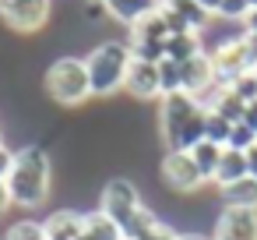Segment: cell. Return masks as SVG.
Returning a JSON list of instances; mask_svg holds the SVG:
<instances>
[{
  "label": "cell",
  "instance_id": "obj_1",
  "mask_svg": "<svg viewBox=\"0 0 257 240\" xmlns=\"http://www.w3.org/2000/svg\"><path fill=\"white\" fill-rule=\"evenodd\" d=\"M204 120H208V110L194 96H187V92L162 96L159 134L166 141V152H190L197 141H204Z\"/></svg>",
  "mask_w": 257,
  "mask_h": 240
},
{
  "label": "cell",
  "instance_id": "obj_2",
  "mask_svg": "<svg viewBox=\"0 0 257 240\" xmlns=\"http://www.w3.org/2000/svg\"><path fill=\"white\" fill-rule=\"evenodd\" d=\"M8 191H11V201L22 205V208H39L46 198H50V187H53V163L50 155L39 148V145H25L15 152V166L8 173Z\"/></svg>",
  "mask_w": 257,
  "mask_h": 240
},
{
  "label": "cell",
  "instance_id": "obj_3",
  "mask_svg": "<svg viewBox=\"0 0 257 240\" xmlns=\"http://www.w3.org/2000/svg\"><path fill=\"white\" fill-rule=\"evenodd\" d=\"M131 60H134V53H131L127 43H99L85 57L88 82H92V96H109V92L123 89Z\"/></svg>",
  "mask_w": 257,
  "mask_h": 240
},
{
  "label": "cell",
  "instance_id": "obj_4",
  "mask_svg": "<svg viewBox=\"0 0 257 240\" xmlns=\"http://www.w3.org/2000/svg\"><path fill=\"white\" fill-rule=\"evenodd\" d=\"M46 92L60 103V106H81L85 99H92V82H88V67L81 57H60L50 64L46 71Z\"/></svg>",
  "mask_w": 257,
  "mask_h": 240
},
{
  "label": "cell",
  "instance_id": "obj_5",
  "mask_svg": "<svg viewBox=\"0 0 257 240\" xmlns=\"http://www.w3.org/2000/svg\"><path fill=\"white\" fill-rule=\"evenodd\" d=\"M166 39H169V25L162 18V8H159V11L145 15L138 25H131V43L127 46L134 53V60L159 64V60H166Z\"/></svg>",
  "mask_w": 257,
  "mask_h": 240
},
{
  "label": "cell",
  "instance_id": "obj_6",
  "mask_svg": "<svg viewBox=\"0 0 257 240\" xmlns=\"http://www.w3.org/2000/svg\"><path fill=\"white\" fill-rule=\"evenodd\" d=\"M208 57H211V71H215V82L218 85H232L239 74L253 71L250 53H246V43H243V32L222 39L215 50H208Z\"/></svg>",
  "mask_w": 257,
  "mask_h": 240
},
{
  "label": "cell",
  "instance_id": "obj_7",
  "mask_svg": "<svg viewBox=\"0 0 257 240\" xmlns=\"http://www.w3.org/2000/svg\"><path fill=\"white\" fill-rule=\"evenodd\" d=\"M141 191L127 180V177H113L106 187H102V198H99V212H106L120 229L134 219V212L141 208Z\"/></svg>",
  "mask_w": 257,
  "mask_h": 240
},
{
  "label": "cell",
  "instance_id": "obj_8",
  "mask_svg": "<svg viewBox=\"0 0 257 240\" xmlns=\"http://www.w3.org/2000/svg\"><path fill=\"white\" fill-rule=\"evenodd\" d=\"M53 15V0H8L0 4V18L15 32H39Z\"/></svg>",
  "mask_w": 257,
  "mask_h": 240
},
{
  "label": "cell",
  "instance_id": "obj_9",
  "mask_svg": "<svg viewBox=\"0 0 257 240\" xmlns=\"http://www.w3.org/2000/svg\"><path fill=\"white\" fill-rule=\"evenodd\" d=\"M159 173H162V184H166L169 191H176V194H194V191H201V184H204V177H201V170L194 166L190 152H166Z\"/></svg>",
  "mask_w": 257,
  "mask_h": 240
},
{
  "label": "cell",
  "instance_id": "obj_10",
  "mask_svg": "<svg viewBox=\"0 0 257 240\" xmlns=\"http://www.w3.org/2000/svg\"><path fill=\"white\" fill-rule=\"evenodd\" d=\"M211 240H257V212L222 208L215 219Z\"/></svg>",
  "mask_w": 257,
  "mask_h": 240
},
{
  "label": "cell",
  "instance_id": "obj_11",
  "mask_svg": "<svg viewBox=\"0 0 257 240\" xmlns=\"http://www.w3.org/2000/svg\"><path fill=\"white\" fill-rule=\"evenodd\" d=\"M211 85H215V71H211V57H208V50H204V53H197L194 60L180 64V92H187V96L201 99Z\"/></svg>",
  "mask_w": 257,
  "mask_h": 240
},
{
  "label": "cell",
  "instance_id": "obj_12",
  "mask_svg": "<svg viewBox=\"0 0 257 240\" xmlns=\"http://www.w3.org/2000/svg\"><path fill=\"white\" fill-rule=\"evenodd\" d=\"M123 89H127L134 99H162V89H159V64H152V60H131Z\"/></svg>",
  "mask_w": 257,
  "mask_h": 240
},
{
  "label": "cell",
  "instance_id": "obj_13",
  "mask_svg": "<svg viewBox=\"0 0 257 240\" xmlns=\"http://www.w3.org/2000/svg\"><path fill=\"white\" fill-rule=\"evenodd\" d=\"M43 233L46 240H78L85 233V215L74 208H57L43 219Z\"/></svg>",
  "mask_w": 257,
  "mask_h": 240
},
{
  "label": "cell",
  "instance_id": "obj_14",
  "mask_svg": "<svg viewBox=\"0 0 257 240\" xmlns=\"http://www.w3.org/2000/svg\"><path fill=\"white\" fill-rule=\"evenodd\" d=\"M166 4V0H102V11L109 15V18H116L120 25H138L145 15H152V11H159Z\"/></svg>",
  "mask_w": 257,
  "mask_h": 240
},
{
  "label": "cell",
  "instance_id": "obj_15",
  "mask_svg": "<svg viewBox=\"0 0 257 240\" xmlns=\"http://www.w3.org/2000/svg\"><path fill=\"white\" fill-rule=\"evenodd\" d=\"M197 53H204L201 32H176V36H169V39H166V60L187 64V60H194Z\"/></svg>",
  "mask_w": 257,
  "mask_h": 240
},
{
  "label": "cell",
  "instance_id": "obj_16",
  "mask_svg": "<svg viewBox=\"0 0 257 240\" xmlns=\"http://www.w3.org/2000/svg\"><path fill=\"white\" fill-rule=\"evenodd\" d=\"M222 201H225V208L257 212V180H253V177H243V180L222 187Z\"/></svg>",
  "mask_w": 257,
  "mask_h": 240
},
{
  "label": "cell",
  "instance_id": "obj_17",
  "mask_svg": "<svg viewBox=\"0 0 257 240\" xmlns=\"http://www.w3.org/2000/svg\"><path fill=\"white\" fill-rule=\"evenodd\" d=\"M243 177H250V173H246V152L225 148V152H222V163H218V170H215V180H211V184H218V191H222V187H229V184H236V180H243Z\"/></svg>",
  "mask_w": 257,
  "mask_h": 240
},
{
  "label": "cell",
  "instance_id": "obj_18",
  "mask_svg": "<svg viewBox=\"0 0 257 240\" xmlns=\"http://www.w3.org/2000/svg\"><path fill=\"white\" fill-rule=\"evenodd\" d=\"M222 152H225V145H215V141H208V138L190 148V159H194V166L201 170L204 180H215V170H218V163H222Z\"/></svg>",
  "mask_w": 257,
  "mask_h": 240
},
{
  "label": "cell",
  "instance_id": "obj_19",
  "mask_svg": "<svg viewBox=\"0 0 257 240\" xmlns=\"http://www.w3.org/2000/svg\"><path fill=\"white\" fill-rule=\"evenodd\" d=\"M85 236L88 240H123V229L106 215V212H88L85 215Z\"/></svg>",
  "mask_w": 257,
  "mask_h": 240
},
{
  "label": "cell",
  "instance_id": "obj_20",
  "mask_svg": "<svg viewBox=\"0 0 257 240\" xmlns=\"http://www.w3.org/2000/svg\"><path fill=\"white\" fill-rule=\"evenodd\" d=\"M166 8H169V11H173L190 32H201V29L208 25V15L194 4V0H166Z\"/></svg>",
  "mask_w": 257,
  "mask_h": 240
},
{
  "label": "cell",
  "instance_id": "obj_21",
  "mask_svg": "<svg viewBox=\"0 0 257 240\" xmlns=\"http://www.w3.org/2000/svg\"><path fill=\"white\" fill-rule=\"evenodd\" d=\"M155 222H159V215H155L148 205H141V208L134 212V219L123 226V240H141V236H145V233H148Z\"/></svg>",
  "mask_w": 257,
  "mask_h": 240
},
{
  "label": "cell",
  "instance_id": "obj_22",
  "mask_svg": "<svg viewBox=\"0 0 257 240\" xmlns=\"http://www.w3.org/2000/svg\"><path fill=\"white\" fill-rule=\"evenodd\" d=\"M229 134H232V124H229L225 117H218V113H211V110H208L204 138H208V141H215V145H229Z\"/></svg>",
  "mask_w": 257,
  "mask_h": 240
},
{
  "label": "cell",
  "instance_id": "obj_23",
  "mask_svg": "<svg viewBox=\"0 0 257 240\" xmlns=\"http://www.w3.org/2000/svg\"><path fill=\"white\" fill-rule=\"evenodd\" d=\"M243 106H250V103H257V78H253V71H246V74H239L232 85H225Z\"/></svg>",
  "mask_w": 257,
  "mask_h": 240
},
{
  "label": "cell",
  "instance_id": "obj_24",
  "mask_svg": "<svg viewBox=\"0 0 257 240\" xmlns=\"http://www.w3.org/2000/svg\"><path fill=\"white\" fill-rule=\"evenodd\" d=\"M4 240H46V233H43V222H36V219H18V222L4 233Z\"/></svg>",
  "mask_w": 257,
  "mask_h": 240
},
{
  "label": "cell",
  "instance_id": "obj_25",
  "mask_svg": "<svg viewBox=\"0 0 257 240\" xmlns=\"http://www.w3.org/2000/svg\"><path fill=\"white\" fill-rule=\"evenodd\" d=\"M159 89H162V96L180 92V64L176 60H159Z\"/></svg>",
  "mask_w": 257,
  "mask_h": 240
},
{
  "label": "cell",
  "instance_id": "obj_26",
  "mask_svg": "<svg viewBox=\"0 0 257 240\" xmlns=\"http://www.w3.org/2000/svg\"><path fill=\"white\" fill-rule=\"evenodd\" d=\"M250 145H257V134L239 120V124H232V134H229V145L225 148H236V152H246Z\"/></svg>",
  "mask_w": 257,
  "mask_h": 240
},
{
  "label": "cell",
  "instance_id": "obj_27",
  "mask_svg": "<svg viewBox=\"0 0 257 240\" xmlns=\"http://www.w3.org/2000/svg\"><path fill=\"white\" fill-rule=\"evenodd\" d=\"M246 15H250L246 0H225L222 11H218V18H225V22H246Z\"/></svg>",
  "mask_w": 257,
  "mask_h": 240
},
{
  "label": "cell",
  "instance_id": "obj_28",
  "mask_svg": "<svg viewBox=\"0 0 257 240\" xmlns=\"http://www.w3.org/2000/svg\"><path fill=\"white\" fill-rule=\"evenodd\" d=\"M141 240H180V229H173L169 222H162V219H159V222H155Z\"/></svg>",
  "mask_w": 257,
  "mask_h": 240
},
{
  "label": "cell",
  "instance_id": "obj_29",
  "mask_svg": "<svg viewBox=\"0 0 257 240\" xmlns=\"http://www.w3.org/2000/svg\"><path fill=\"white\" fill-rule=\"evenodd\" d=\"M15 152H18V148H11V145L0 141V180H8V173H11V166H15Z\"/></svg>",
  "mask_w": 257,
  "mask_h": 240
},
{
  "label": "cell",
  "instance_id": "obj_30",
  "mask_svg": "<svg viewBox=\"0 0 257 240\" xmlns=\"http://www.w3.org/2000/svg\"><path fill=\"white\" fill-rule=\"evenodd\" d=\"M194 4H197V8H201L208 18H215V15L222 11V4H225V0H194Z\"/></svg>",
  "mask_w": 257,
  "mask_h": 240
},
{
  "label": "cell",
  "instance_id": "obj_31",
  "mask_svg": "<svg viewBox=\"0 0 257 240\" xmlns=\"http://www.w3.org/2000/svg\"><path fill=\"white\" fill-rule=\"evenodd\" d=\"M243 43H246V53H250V64L257 67V32H243Z\"/></svg>",
  "mask_w": 257,
  "mask_h": 240
},
{
  "label": "cell",
  "instance_id": "obj_32",
  "mask_svg": "<svg viewBox=\"0 0 257 240\" xmlns=\"http://www.w3.org/2000/svg\"><path fill=\"white\" fill-rule=\"evenodd\" d=\"M15 201H11V191H8V184L0 180V215H8V208H11Z\"/></svg>",
  "mask_w": 257,
  "mask_h": 240
},
{
  "label": "cell",
  "instance_id": "obj_33",
  "mask_svg": "<svg viewBox=\"0 0 257 240\" xmlns=\"http://www.w3.org/2000/svg\"><path fill=\"white\" fill-rule=\"evenodd\" d=\"M243 124H246V127L257 134V103H250V106H246V113H243Z\"/></svg>",
  "mask_w": 257,
  "mask_h": 240
},
{
  "label": "cell",
  "instance_id": "obj_34",
  "mask_svg": "<svg viewBox=\"0 0 257 240\" xmlns=\"http://www.w3.org/2000/svg\"><path fill=\"white\" fill-rule=\"evenodd\" d=\"M246 173L257 180V145H250V148H246Z\"/></svg>",
  "mask_w": 257,
  "mask_h": 240
},
{
  "label": "cell",
  "instance_id": "obj_35",
  "mask_svg": "<svg viewBox=\"0 0 257 240\" xmlns=\"http://www.w3.org/2000/svg\"><path fill=\"white\" fill-rule=\"evenodd\" d=\"M243 32H257V8H250V15L243 22Z\"/></svg>",
  "mask_w": 257,
  "mask_h": 240
},
{
  "label": "cell",
  "instance_id": "obj_36",
  "mask_svg": "<svg viewBox=\"0 0 257 240\" xmlns=\"http://www.w3.org/2000/svg\"><path fill=\"white\" fill-rule=\"evenodd\" d=\"M180 240H211V233H201V229H190V233H180Z\"/></svg>",
  "mask_w": 257,
  "mask_h": 240
},
{
  "label": "cell",
  "instance_id": "obj_37",
  "mask_svg": "<svg viewBox=\"0 0 257 240\" xmlns=\"http://www.w3.org/2000/svg\"><path fill=\"white\" fill-rule=\"evenodd\" d=\"M246 4H250V8H257V0H246Z\"/></svg>",
  "mask_w": 257,
  "mask_h": 240
},
{
  "label": "cell",
  "instance_id": "obj_38",
  "mask_svg": "<svg viewBox=\"0 0 257 240\" xmlns=\"http://www.w3.org/2000/svg\"><path fill=\"white\" fill-rule=\"evenodd\" d=\"M78 240H88V236H85V233H81V236H78Z\"/></svg>",
  "mask_w": 257,
  "mask_h": 240
},
{
  "label": "cell",
  "instance_id": "obj_39",
  "mask_svg": "<svg viewBox=\"0 0 257 240\" xmlns=\"http://www.w3.org/2000/svg\"><path fill=\"white\" fill-rule=\"evenodd\" d=\"M92 4H102V0H92Z\"/></svg>",
  "mask_w": 257,
  "mask_h": 240
},
{
  "label": "cell",
  "instance_id": "obj_40",
  "mask_svg": "<svg viewBox=\"0 0 257 240\" xmlns=\"http://www.w3.org/2000/svg\"><path fill=\"white\" fill-rule=\"evenodd\" d=\"M253 78H257V67H253Z\"/></svg>",
  "mask_w": 257,
  "mask_h": 240
},
{
  "label": "cell",
  "instance_id": "obj_41",
  "mask_svg": "<svg viewBox=\"0 0 257 240\" xmlns=\"http://www.w3.org/2000/svg\"><path fill=\"white\" fill-rule=\"evenodd\" d=\"M0 4H8V0H0Z\"/></svg>",
  "mask_w": 257,
  "mask_h": 240
},
{
  "label": "cell",
  "instance_id": "obj_42",
  "mask_svg": "<svg viewBox=\"0 0 257 240\" xmlns=\"http://www.w3.org/2000/svg\"><path fill=\"white\" fill-rule=\"evenodd\" d=\"M0 240H4V236H0Z\"/></svg>",
  "mask_w": 257,
  "mask_h": 240
}]
</instances>
